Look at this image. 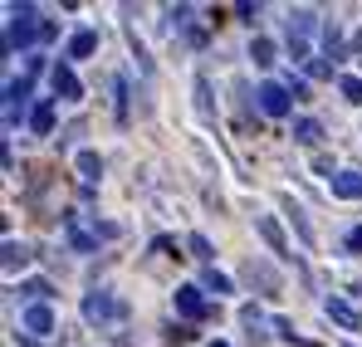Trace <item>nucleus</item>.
<instances>
[{
  "label": "nucleus",
  "instance_id": "nucleus-14",
  "mask_svg": "<svg viewBox=\"0 0 362 347\" xmlns=\"http://www.w3.org/2000/svg\"><path fill=\"white\" fill-rule=\"evenodd\" d=\"M0 264H5V274H15V269H25V264H30V249H25V245H15V240H5Z\"/></svg>",
  "mask_w": 362,
  "mask_h": 347
},
{
  "label": "nucleus",
  "instance_id": "nucleus-1",
  "mask_svg": "<svg viewBox=\"0 0 362 347\" xmlns=\"http://www.w3.org/2000/svg\"><path fill=\"white\" fill-rule=\"evenodd\" d=\"M35 40H45V20L35 5H10V20H5V54H20L30 49Z\"/></svg>",
  "mask_w": 362,
  "mask_h": 347
},
{
  "label": "nucleus",
  "instance_id": "nucleus-6",
  "mask_svg": "<svg viewBox=\"0 0 362 347\" xmlns=\"http://www.w3.org/2000/svg\"><path fill=\"white\" fill-rule=\"evenodd\" d=\"M20 328H25L30 338H49V333H54V308H49V303H30V308L20 313Z\"/></svg>",
  "mask_w": 362,
  "mask_h": 347
},
{
  "label": "nucleus",
  "instance_id": "nucleus-28",
  "mask_svg": "<svg viewBox=\"0 0 362 347\" xmlns=\"http://www.w3.org/2000/svg\"><path fill=\"white\" fill-rule=\"evenodd\" d=\"M348 249H353V254H362V225H353V230H348Z\"/></svg>",
  "mask_w": 362,
  "mask_h": 347
},
{
  "label": "nucleus",
  "instance_id": "nucleus-18",
  "mask_svg": "<svg viewBox=\"0 0 362 347\" xmlns=\"http://www.w3.org/2000/svg\"><path fill=\"white\" fill-rule=\"evenodd\" d=\"M78 172H83V181H98L103 176V157L98 152H78Z\"/></svg>",
  "mask_w": 362,
  "mask_h": 347
},
{
  "label": "nucleus",
  "instance_id": "nucleus-3",
  "mask_svg": "<svg viewBox=\"0 0 362 347\" xmlns=\"http://www.w3.org/2000/svg\"><path fill=\"white\" fill-rule=\"evenodd\" d=\"M259 113L264 117H289V108H294V93H289V83H259Z\"/></svg>",
  "mask_w": 362,
  "mask_h": 347
},
{
  "label": "nucleus",
  "instance_id": "nucleus-20",
  "mask_svg": "<svg viewBox=\"0 0 362 347\" xmlns=\"http://www.w3.org/2000/svg\"><path fill=\"white\" fill-rule=\"evenodd\" d=\"M250 59H255V64H274V40H264V35H259V40L250 45Z\"/></svg>",
  "mask_w": 362,
  "mask_h": 347
},
{
  "label": "nucleus",
  "instance_id": "nucleus-12",
  "mask_svg": "<svg viewBox=\"0 0 362 347\" xmlns=\"http://www.w3.org/2000/svg\"><path fill=\"white\" fill-rule=\"evenodd\" d=\"M245 279H250V284H259L264 293H279V274H274L269 264H255V259H250V264H245Z\"/></svg>",
  "mask_w": 362,
  "mask_h": 347
},
{
  "label": "nucleus",
  "instance_id": "nucleus-13",
  "mask_svg": "<svg viewBox=\"0 0 362 347\" xmlns=\"http://www.w3.org/2000/svg\"><path fill=\"white\" fill-rule=\"evenodd\" d=\"M98 49V30H78L74 40H69V49H64V59H88Z\"/></svg>",
  "mask_w": 362,
  "mask_h": 347
},
{
  "label": "nucleus",
  "instance_id": "nucleus-24",
  "mask_svg": "<svg viewBox=\"0 0 362 347\" xmlns=\"http://www.w3.org/2000/svg\"><path fill=\"white\" fill-rule=\"evenodd\" d=\"M240 323H245V328H259L264 318H259V308H255V303H245V308H240Z\"/></svg>",
  "mask_w": 362,
  "mask_h": 347
},
{
  "label": "nucleus",
  "instance_id": "nucleus-21",
  "mask_svg": "<svg viewBox=\"0 0 362 347\" xmlns=\"http://www.w3.org/2000/svg\"><path fill=\"white\" fill-rule=\"evenodd\" d=\"M186 245H191V254H196V259H201V264L211 269V259H216V254H211V240H206V235H191Z\"/></svg>",
  "mask_w": 362,
  "mask_h": 347
},
{
  "label": "nucleus",
  "instance_id": "nucleus-10",
  "mask_svg": "<svg viewBox=\"0 0 362 347\" xmlns=\"http://www.w3.org/2000/svg\"><path fill=\"white\" fill-rule=\"evenodd\" d=\"M30 132H35V137H49V132H54V98H40V103L30 108Z\"/></svg>",
  "mask_w": 362,
  "mask_h": 347
},
{
  "label": "nucleus",
  "instance_id": "nucleus-2",
  "mask_svg": "<svg viewBox=\"0 0 362 347\" xmlns=\"http://www.w3.org/2000/svg\"><path fill=\"white\" fill-rule=\"evenodd\" d=\"M64 235H69V245H74L78 254H93L98 240H113V235H118V225H83V216H69V220H64Z\"/></svg>",
  "mask_w": 362,
  "mask_h": 347
},
{
  "label": "nucleus",
  "instance_id": "nucleus-30",
  "mask_svg": "<svg viewBox=\"0 0 362 347\" xmlns=\"http://www.w3.org/2000/svg\"><path fill=\"white\" fill-rule=\"evenodd\" d=\"M211 347H230V343H211Z\"/></svg>",
  "mask_w": 362,
  "mask_h": 347
},
{
  "label": "nucleus",
  "instance_id": "nucleus-17",
  "mask_svg": "<svg viewBox=\"0 0 362 347\" xmlns=\"http://www.w3.org/2000/svg\"><path fill=\"white\" fill-rule=\"evenodd\" d=\"M323 308H328V318H338V323H343V328H358V313H353V308H348V303H343V298H328V303H323Z\"/></svg>",
  "mask_w": 362,
  "mask_h": 347
},
{
  "label": "nucleus",
  "instance_id": "nucleus-4",
  "mask_svg": "<svg viewBox=\"0 0 362 347\" xmlns=\"http://www.w3.org/2000/svg\"><path fill=\"white\" fill-rule=\"evenodd\" d=\"M177 313H181V318H191V323H201V318H211L216 308L206 303V289H201V284H181V289H177Z\"/></svg>",
  "mask_w": 362,
  "mask_h": 347
},
{
  "label": "nucleus",
  "instance_id": "nucleus-9",
  "mask_svg": "<svg viewBox=\"0 0 362 347\" xmlns=\"http://www.w3.org/2000/svg\"><path fill=\"white\" fill-rule=\"evenodd\" d=\"M255 230L264 235V245H269L274 254H284V259H294V249H289V240H284V230L274 225V216H255Z\"/></svg>",
  "mask_w": 362,
  "mask_h": 347
},
{
  "label": "nucleus",
  "instance_id": "nucleus-25",
  "mask_svg": "<svg viewBox=\"0 0 362 347\" xmlns=\"http://www.w3.org/2000/svg\"><path fill=\"white\" fill-rule=\"evenodd\" d=\"M196 93H201V113H211V83H206V73L196 78Z\"/></svg>",
  "mask_w": 362,
  "mask_h": 347
},
{
  "label": "nucleus",
  "instance_id": "nucleus-7",
  "mask_svg": "<svg viewBox=\"0 0 362 347\" xmlns=\"http://www.w3.org/2000/svg\"><path fill=\"white\" fill-rule=\"evenodd\" d=\"M49 88H54V98H64V103H78L83 98V83H78V73L69 64H54L49 69Z\"/></svg>",
  "mask_w": 362,
  "mask_h": 347
},
{
  "label": "nucleus",
  "instance_id": "nucleus-27",
  "mask_svg": "<svg viewBox=\"0 0 362 347\" xmlns=\"http://www.w3.org/2000/svg\"><path fill=\"white\" fill-rule=\"evenodd\" d=\"M274 333H279L284 343H294V323H289V318H274Z\"/></svg>",
  "mask_w": 362,
  "mask_h": 347
},
{
  "label": "nucleus",
  "instance_id": "nucleus-16",
  "mask_svg": "<svg viewBox=\"0 0 362 347\" xmlns=\"http://www.w3.org/2000/svg\"><path fill=\"white\" fill-rule=\"evenodd\" d=\"M201 289H206V293H216V298H221V293H230V274H221V269L211 264V269L201 274Z\"/></svg>",
  "mask_w": 362,
  "mask_h": 347
},
{
  "label": "nucleus",
  "instance_id": "nucleus-8",
  "mask_svg": "<svg viewBox=\"0 0 362 347\" xmlns=\"http://www.w3.org/2000/svg\"><path fill=\"white\" fill-rule=\"evenodd\" d=\"M30 103V78H10L5 83V127L20 122V108Z\"/></svg>",
  "mask_w": 362,
  "mask_h": 347
},
{
  "label": "nucleus",
  "instance_id": "nucleus-15",
  "mask_svg": "<svg viewBox=\"0 0 362 347\" xmlns=\"http://www.w3.org/2000/svg\"><path fill=\"white\" fill-rule=\"evenodd\" d=\"M318 137H323V127H318L313 117H299V122H294V142H303V147H318Z\"/></svg>",
  "mask_w": 362,
  "mask_h": 347
},
{
  "label": "nucleus",
  "instance_id": "nucleus-26",
  "mask_svg": "<svg viewBox=\"0 0 362 347\" xmlns=\"http://www.w3.org/2000/svg\"><path fill=\"white\" fill-rule=\"evenodd\" d=\"M308 73H313V78H328L333 69H328V59H308Z\"/></svg>",
  "mask_w": 362,
  "mask_h": 347
},
{
  "label": "nucleus",
  "instance_id": "nucleus-5",
  "mask_svg": "<svg viewBox=\"0 0 362 347\" xmlns=\"http://www.w3.org/2000/svg\"><path fill=\"white\" fill-rule=\"evenodd\" d=\"M83 318H88V323H113V318H122V303L108 289H93L83 298Z\"/></svg>",
  "mask_w": 362,
  "mask_h": 347
},
{
  "label": "nucleus",
  "instance_id": "nucleus-23",
  "mask_svg": "<svg viewBox=\"0 0 362 347\" xmlns=\"http://www.w3.org/2000/svg\"><path fill=\"white\" fill-rule=\"evenodd\" d=\"M186 20H191V5H172V10H167V30H172V35L186 30Z\"/></svg>",
  "mask_w": 362,
  "mask_h": 347
},
{
  "label": "nucleus",
  "instance_id": "nucleus-19",
  "mask_svg": "<svg viewBox=\"0 0 362 347\" xmlns=\"http://www.w3.org/2000/svg\"><path fill=\"white\" fill-rule=\"evenodd\" d=\"M338 93H343L348 103H362V78L358 73H343V78H338Z\"/></svg>",
  "mask_w": 362,
  "mask_h": 347
},
{
  "label": "nucleus",
  "instance_id": "nucleus-22",
  "mask_svg": "<svg viewBox=\"0 0 362 347\" xmlns=\"http://www.w3.org/2000/svg\"><path fill=\"white\" fill-rule=\"evenodd\" d=\"M20 293H25L30 303H49V293H54V289H49L45 279H30V284H25V289H20Z\"/></svg>",
  "mask_w": 362,
  "mask_h": 347
},
{
  "label": "nucleus",
  "instance_id": "nucleus-11",
  "mask_svg": "<svg viewBox=\"0 0 362 347\" xmlns=\"http://www.w3.org/2000/svg\"><path fill=\"white\" fill-rule=\"evenodd\" d=\"M333 196H338V201H358L362 196V172L358 167H348V172L333 176Z\"/></svg>",
  "mask_w": 362,
  "mask_h": 347
},
{
  "label": "nucleus",
  "instance_id": "nucleus-29",
  "mask_svg": "<svg viewBox=\"0 0 362 347\" xmlns=\"http://www.w3.org/2000/svg\"><path fill=\"white\" fill-rule=\"evenodd\" d=\"M353 49H362V30H358V35H353Z\"/></svg>",
  "mask_w": 362,
  "mask_h": 347
}]
</instances>
